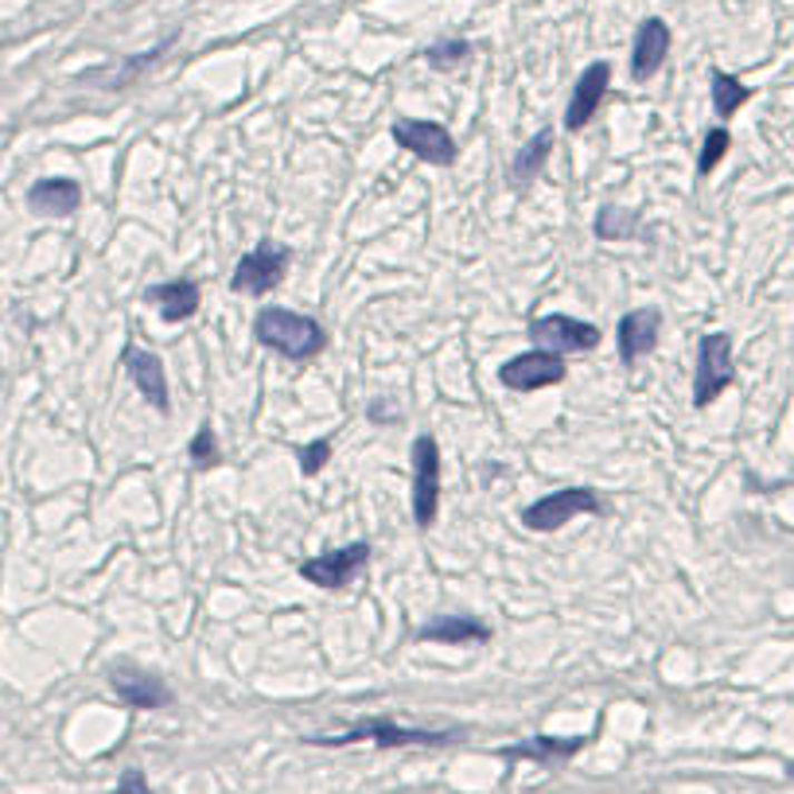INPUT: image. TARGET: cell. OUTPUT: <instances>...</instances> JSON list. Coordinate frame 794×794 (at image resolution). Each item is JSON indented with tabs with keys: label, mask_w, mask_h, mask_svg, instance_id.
I'll list each match as a JSON object with an SVG mask.
<instances>
[{
	"label": "cell",
	"mask_w": 794,
	"mask_h": 794,
	"mask_svg": "<svg viewBox=\"0 0 794 794\" xmlns=\"http://www.w3.org/2000/svg\"><path fill=\"white\" fill-rule=\"evenodd\" d=\"M187 455H192V463L199 471H207V468H215L218 463V440H215V429L210 424H203L199 432L192 437V448H187Z\"/></svg>",
	"instance_id": "26"
},
{
	"label": "cell",
	"mask_w": 794,
	"mask_h": 794,
	"mask_svg": "<svg viewBox=\"0 0 794 794\" xmlns=\"http://www.w3.org/2000/svg\"><path fill=\"white\" fill-rule=\"evenodd\" d=\"M549 153H553V129L533 133V137L526 140L522 153L514 156V164H510V184H514V187H526L530 179H538V171L546 168Z\"/></svg>",
	"instance_id": "20"
},
{
	"label": "cell",
	"mask_w": 794,
	"mask_h": 794,
	"mask_svg": "<svg viewBox=\"0 0 794 794\" xmlns=\"http://www.w3.org/2000/svg\"><path fill=\"white\" fill-rule=\"evenodd\" d=\"M639 231V215L635 210H624V207H604L596 215V238L604 242H624Z\"/></svg>",
	"instance_id": "22"
},
{
	"label": "cell",
	"mask_w": 794,
	"mask_h": 794,
	"mask_svg": "<svg viewBox=\"0 0 794 794\" xmlns=\"http://www.w3.org/2000/svg\"><path fill=\"white\" fill-rule=\"evenodd\" d=\"M526 335L533 340V347L541 351H553V355H572V351H592L600 343V327L596 324H585V320H572V316H538L530 320Z\"/></svg>",
	"instance_id": "7"
},
{
	"label": "cell",
	"mask_w": 794,
	"mask_h": 794,
	"mask_svg": "<svg viewBox=\"0 0 794 794\" xmlns=\"http://www.w3.org/2000/svg\"><path fill=\"white\" fill-rule=\"evenodd\" d=\"M296 460H301L304 476H320V471L327 468V460H332V440L327 437L312 440V444H304L301 452H296Z\"/></svg>",
	"instance_id": "27"
},
{
	"label": "cell",
	"mask_w": 794,
	"mask_h": 794,
	"mask_svg": "<svg viewBox=\"0 0 794 794\" xmlns=\"http://www.w3.org/2000/svg\"><path fill=\"white\" fill-rule=\"evenodd\" d=\"M288 262H293L288 246H281V242H273V238H262L246 257H242L238 265H234L231 288H234V293H249V296L273 293V288L285 281Z\"/></svg>",
	"instance_id": "3"
},
{
	"label": "cell",
	"mask_w": 794,
	"mask_h": 794,
	"mask_svg": "<svg viewBox=\"0 0 794 794\" xmlns=\"http://www.w3.org/2000/svg\"><path fill=\"white\" fill-rule=\"evenodd\" d=\"M565 379V363L561 355H553V351H526V355L510 359V363H502L499 371V382L507 390H518V394H533V390H546V386H557V382Z\"/></svg>",
	"instance_id": "10"
},
{
	"label": "cell",
	"mask_w": 794,
	"mask_h": 794,
	"mask_svg": "<svg viewBox=\"0 0 794 794\" xmlns=\"http://www.w3.org/2000/svg\"><path fill=\"white\" fill-rule=\"evenodd\" d=\"M440 510V444L432 437L413 440V518L429 530Z\"/></svg>",
	"instance_id": "6"
},
{
	"label": "cell",
	"mask_w": 794,
	"mask_h": 794,
	"mask_svg": "<svg viewBox=\"0 0 794 794\" xmlns=\"http://www.w3.org/2000/svg\"><path fill=\"white\" fill-rule=\"evenodd\" d=\"M585 736H569V741H557V736H533L526 744H514V748H502L507 759H538V764H553V759H569L585 748Z\"/></svg>",
	"instance_id": "19"
},
{
	"label": "cell",
	"mask_w": 794,
	"mask_h": 794,
	"mask_svg": "<svg viewBox=\"0 0 794 794\" xmlns=\"http://www.w3.org/2000/svg\"><path fill=\"white\" fill-rule=\"evenodd\" d=\"M709 90H713V109H717V117H733L736 109L744 106V101L752 98V90L741 82V78H733V75H725V70H713L709 75Z\"/></svg>",
	"instance_id": "21"
},
{
	"label": "cell",
	"mask_w": 794,
	"mask_h": 794,
	"mask_svg": "<svg viewBox=\"0 0 794 794\" xmlns=\"http://www.w3.org/2000/svg\"><path fill=\"white\" fill-rule=\"evenodd\" d=\"M78 203H82V187L75 184V179H39L36 187L28 192V207L36 210V215H47V218H67L78 210Z\"/></svg>",
	"instance_id": "18"
},
{
	"label": "cell",
	"mask_w": 794,
	"mask_h": 794,
	"mask_svg": "<svg viewBox=\"0 0 794 794\" xmlns=\"http://www.w3.org/2000/svg\"><path fill=\"white\" fill-rule=\"evenodd\" d=\"M109 686H114V694L129 709H164L171 702V689L164 686V678H156L148 670H133V666L109 670Z\"/></svg>",
	"instance_id": "12"
},
{
	"label": "cell",
	"mask_w": 794,
	"mask_h": 794,
	"mask_svg": "<svg viewBox=\"0 0 794 794\" xmlns=\"http://www.w3.org/2000/svg\"><path fill=\"white\" fill-rule=\"evenodd\" d=\"M787 775H791V780H794V764H787Z\"/></svg>",
	"instance_id": "29"
},
{
	"label": "cell",
	"mask_w": 794,
	"mask_h": 794,
	"mask_svg": "<svg viewBox=\"0 0 794 794\" xmlns=\"http://www.w3.org/2000/svg\"><path fill=\"white\" fill-rule=\"evenodd\" d=\"M728 145H733V137H728V129H725V125H717V129H709V133H705V140H702V153H697V176H709V171L717 168L721 160H725Z\"/></svg>",
	"instance_id": "23"
},
{
	"label": "cell",
	"mask_w": 794,
	"mask_h": 794,
	"mask_svg": "<svg viewBox=\"0 0 794 794\" xmlns=\"http://www.w3.org/2000/svg\"><path fill=\"white\" fill-rule=\"evenodd\" d=\"M148 304H156V312H160L168 324H179V320H192L195 312H199L203 296H199V285L195 281H164V285H153L145 293Z\"/></svg>",
	"instance_id": "17"
},
{
	"label": "cell",
	"mask_w": 794,
	"mask_h": 794,
	"mask_svg": "<svg viewBox=\"0 0 794 794\" xmlns=\"http://www.w3.org/2000/svg\"><path fill=\"white\" fill-rule=\"evenodd\" d=\"M117 794H153L145 783V775L137 772V767H129V772L121 775V783H117Z\"/></svg>",
	"instance_id": "28"
},
{
	"label": "cell",
	"mask_w": 794,
	"mask_h": 794,
	"mask_svg": "<svg viewBox=\"0 0 794 794\" xmlns=\"http://www.w3.org/2000/svg\"><path fill=\"white\" fill-rule=\"evenodd\" d=\"M611 86V67L608 62H592V67L585 70V75L577 78V86H572V98H569V109H565V129L569 133H580L588 121L596 117V109H600L604 94H608Z\"/></svg>",
	"instance_id": "11"
},
{
	"label": "cell",
	"mask_w": 794,
	"mask_h": 794,
	"mask_svg": "<svg viewBox=\"0 0 794 794\" xmlns=\"http://www.w3.org/2000/svg\"><path fill=\"white\" fill-rule=\"evenodd\" d=\"M366 561H371V546H366V541H355V546L327 549V553L301 561V577L316 588H347L351 580L366 569Z\"/></svg>",
	"instance_id": "8"
},
{
	"label": "cell",
	"mask_w": 794,
	"mask_h": 794,
	"mask_svg": "<svg viewBox=\"0 0 794 794\" xmlns=\"http://www.w3.org/2000/svg\"><path fill=\"white\" fill-rule=\"evenodd\" d=\"M666 55H670V28H666V20L650 16V20H643L639 31H635V47H631V78L635 82H647V78L666 62Z\"/></svg>",
	"instance_id": "14"
},
{
	"label": "cell",
	"mask_w": 794,
	"mask_h": 794,
	"mask_svg": "<svg viewBox=\"0 0 794 794\" xmlns=\"http://www.w3.org/2000/svg\"><path fill=\"white\" fill-rule=\"evenodd\" d=\"M254 335L262 347L277 351L285 359H316L320 351L327 347V332L316 324L312 316H301V312H288V308H262L254 320Z\"/></svg>",
	"instance_id": "1"
},
{
	"label": "cell",
	"mask_w": 794,
	"mask_h": 794,
	"mask_svg": "<svg viewBox=\"0 0 794 794\" xmlns=\"http://www.w3.org/2000/svg\"><path fill=\"white\" fill-rule=\"evenodd\" d=\"M468 55H471L468 39H444V43H432L429 51H424V59H429V67H437V70H455Z\"/></svg>",
	"instance_id": "25"
},
{
	"label": "cell",
	"mask_w": 794,
	"mask_h": 794,
	"mask_svg": "<svg viewBox=\"0 0 794 794\" xmlns=\"http://www.w3.org/2000/svg\"><path fill=\"white\" fill-rule=\"evenodd\" d=\"M600 510H604V502L592 487H565V491H553V494H546V499L530 502V507L522 510V526L533 533H549V530H561V526L572 522V518L600 514Z\"/></svg>",
	"instance_id": "4"
},
{
	"label": "cell",
	"mask_w": 794,
	"mask_h": 794,
	"mask_svg": "<svg viewBox=\"0 0 794 794\" xmlns=\"http://www.w3.org/2000/svg\"><path fill=\"white\" fill-rule=\"evenodd\" d=\"M394 140L405 153H413L416 160H429L437 168L455 164V140L444 125L437 121H416V117H398L394 121Z\"/></svg>",
	"instance_id": "9"
},
{
	"label": "cell",
	"mask_w": 794,
	"mask_h": 794,
	"mask_svg": "<svg viewBox=\"0 0 794 794\" xmlns=\"http://www.w3.org/2000/svg\"><path fill=\"white\" fill-rule=\"evenodd\" d=\"M736 366H733V335L713 332L697 347V371H694V405L705 409L733 386Z\"/></svg>",
	"instance_id": "5"
},
{
	"label": "cell",
	"mask_w": 794,
	"mask_h": 794,
	"mask_svg": "<svg viewBox=\"0 0 794 794\" xmlns=\"http://www.w3.org/2000/svg\"><path fill=\"white\" fill-rule=\"evenodd\" d=\"M658 327H663V312L658 308H635L619 320V332H616V343H619V359L624 366H631L635 359L650 355L658 343Z\"/></svg>",
	"instance_id": "13"
},
{
	"label": "cell",
	"mask_w": 794,
	"mask_h": 794,
	"mask_svg": "<svg viewBox=\"0 0 794 794\" xmlns=\"http://www.w3.org/2000/svg\"><path fill=\"white\" fill-rule=\"evenodd\" d=\"M125 371H129L133 386L140 390L148 401H153L160 413H168L171 401H168V379H164V363L160 355H153V351H137V347H125Z\"/></svg>",
	"instance_id": "15"
},
{
	"label": "cell",
	"mask_w": 794,
	"mask_h": 794,
	"mask_svg": "<svg viewBox=\"0 0 794 794\" xmlns=\"http://www.w3.org/2000/svg\"><path fill=\"white\" fill-rule=\"evenodd\" d=\"M359 741H371L379 748H437V744H452L460 741L455 728H405V725H394V721H363V725L347 728L340 736H308L304 744H320V748H347V744H359Z\"/></svg>",
	"instance_id": "2"
},
{
	"label": "cell",
	"mask_w": 794,
	"mask_h": 794,
	"mask_svg": "<svg viewBox=\"0 0 794 794\" xmlns=\"http://www.w3.org/2000/svg\"><path fill=\"white\" fill-rule=\"evenodd\" d=\"M171 39H176V36H168V39H164V43H160V47H153V51H145V55H137V59H129V62H125V67H121V70H117V75H114V78H109V82H106V90H121V86H129V82H133V78H137V75H140V70L156 67V62H160V55H164V51H168V47H171Z\"/></svg>",
	"instance_id": "24"
},
{
	"label": "cell",
	"mask_w": 794,
	"mask_h": 794,
	"mask_svg": "<svg viewBox=\"0 0 794 794\" xmlns=\"http://www.w3.org/2000/svg\"><path fill=\"white\" fill-rule=\"evenodd\" d=\"M421 643H448V647H471V643L491 639V627L476 616H437L424 627H416Z\"/></svg>",
	"instance_id": "16"
}]
</instances>
